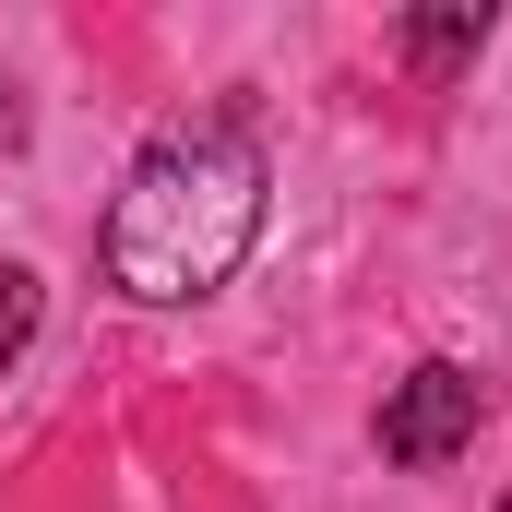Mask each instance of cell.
Returning <instances> with one entry per match:
<instances>
[{"label":"cell","instance_id":"6da1fadb","mask_svg":"<svg viewBox=\"0 0 512 512\" xmlns=\"http://www.w3.org/2000/svg\"><path fill=\"white\" fill-rule=\"evenodd\" d=\"M262 239V143L227 120L167 131L143 143L108 203V286L143 310H179V298H215Z\"/></svg>","mask_w":512,"mask_h":512},{"label":"cell","instance_id":"3957f363","mask_svg":"<svg viewBox=\"0 0 512 512\" xmlns=\"http://www.w3.org/2000/svg\"><path fill=\"white\" fill-rule=\"evenodd\" d=\"M477 48H489V12H417V24H405V60H417V72H453V60H477Z\"/></svg>","mask_w":512,"mask_h":512},{"label":"cell","instance_id":"277c9868","mask_svg":"<svg viewBox=\"0 0 512 512\" xmlns=\"http://www.w3.org/2000/svg\"><path fill=\"white\" fill-rule=\"evenodd\" d=\"M36 310H48V298H36V274H24V262H0V370L36 346Z\"/></svg>","mask_w":512,"mask_h":512},{"label":"cell","instance_id":"7a4b0ae2","mask_svg":"<svg viewBox=\"0 0 512 512\" xmlns=\"http://www.w3.org/2000/svg\"><path fill=\"white\" fill-rule=\"evenodd\" d=\"M477 417H489V382L477 370H453V358H417L405 382L382 393V465H453L465 441H477Z\"/></svg>","mask_w":512,"mask_h":512}]
</instances>
